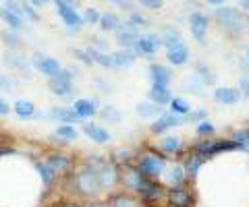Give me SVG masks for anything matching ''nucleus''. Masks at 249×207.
Wrapping results in <instances>:
<instances>
[{
	"instance_id": "nucleus-1",
	"label": "nucleus",
	"mask_w": 249,
	"mask_h": 207,
	"mask_svg": "<svg viewBox=\"0 0 249 207\" xmlns=\"http://www.w3.org/2000/svg\"><path fill=\"white\" fill-rule=\"evenodd\" d=\"M214 19L218 23V27H220L229 37H232V40H237V37L243 35L245 23H243V17H241V13L237 9H231L227 4L218 6L216 13H214Z\"/></svg>"
},
{
	"instance_id": "nucleus-2",
	"label": "nucleus",
	"mask_w": 249,
	"mask_h": 207,
	"mask_svg": "<svg viewBox=\"0 0 249 207\" xmlns=\"http://www.w3.org/2000/svg\"><path fill=\"white\" fill-rule=\"evenodd\" d=\"M73 75H77V68L69 66V68H62V71L56 77H50L48 81V89L52 91L56 97H69L73 94Z\"/></svg>"
},
{
	"instance_id": "nucleus-3",
	"label": "nucleus",
	"mask_w": 249,
	"mask_h": 207,
	"mask_svg": "<svg viewBox=\"0 0 249 207\" xmlns=\"http://www.w3.org/2000/svg\"><path fill=\"white\" fill-rule=\"evenodd\" d=\"M160 46H162V35L154 33V32H145V33H139V37L135 40V44H133V48L131 50L135 52V56L152 58V56L158 54Z\"/></svg>"
},
{
	"instance_id": "nucleus-4",
	"label": "nucleus",
	"mask_w": 249,
	"mask_h": 207,
	"mask_svg": "<svg viewBox=\"0 0 249 207\" xmlns=\"http://www.w3.org/2000/svg\"><path fill=\"white\" fill-rule=\"evenodd\" d=\"M31 66H34L37 73H42L44 77H48V79L50 77H56L62 68H65L54 56L42 54V52H36V54L31 56Z\"/></svg>"
},
{
	"instance_id": "nucleus-5",
	"label": "nucleus",
	"mask_w": 249,
	"mask_h": 207,
	"mask_svg": "<svg viewBox=\"0 0 249 207\" xmlns=\"http://www.w3.org/2000/svg\"><path fill=\"white\" fill-rule=\"evenodd\" d=\"M208 27H210V17L206 13L196 11L189 15V29H191V35L197 44L204 46L206 44V35H208Z\"/></svg>"
},
{
	"instance_id": "nucleus-6",
	"label": "nucleus",
	"mask_w": 249,
	"mask_h": 207,
	"mask_svg": "<svg viewBox=\"0 0 249 207\" xmlns=\"http://www.w3.org/2000/svg\"><path fill=\"white\" fill-rule=\"evenodd\" d=\"M185 122H187V116H181V114H175V112H162L160 116L152 122L150 131L154 135H162V133H166L168 128L181 127V125H185Z\"/></svg>"
},
{
	"instance_id": "nucleus-7",
	"label": "nucleus",
	"mask_w": 249,
	"mask_h": 207,
	"mask_svg": "<svg viewBox=\"0 0 249 207\" xmlns=\"http://www.w3.org/2000/svg\"><path fill=\"white\" fill-rule=\"evenodd\" d=\"M164 159L158 158V156H143L142 159H139V174L142 176H147V178H154V176H162V172H164Z\"/></svg>"
},
{
	"instance_id": "nucleus-8",
	"label": "nucleus",
	"mask_w": 249,
	"mask_h": 207,
	"mask_svg": "<svg viewBox=\"0 0 249 207\" xmlns=\"http://www.w3.org/2000/svg\"><path fill=\"white\" fill-rule=\"evenodd\" d=\"M56 13L60 21L65 23L69 29H81L83 25V15L77 13L75 6H67V4H56Z\"/></svg>"
},
{
	"instance_id": "nucleus-9",
	"label": "nucleus",
	"mask_w": 249,
	"mask_h": 207,
	"mask_svg": "<svg viewBox=\"0 0 249 207\" xmlns=\"http://www.w3.org/2000/svg\"><path fill=\"white\" fill-rule=\"evenodd\" d=\"M243 96L237 87H216L214 91V102L220 104V106H237Z\"/></svg>"
},
{
	"instance_id": "nucleus-10",
	"label": "nucleus",
	"mask_w": 249,
	"mask_h": 207,
	"mask_svg": "<svg viewBox=\"0 0 249 207\" xmlns=\"http://www.w3.org/2000/svg\"><path fill=\"white\" fill-rule=\"evenodd\" d=\"M166 60H168V64H173V66H183L189 63V48L185 46V42L166 48Z\"/></svg>"
},
{
	"instance_id": "nucleus-11",
	"label": "nucleus",
	"mask_w": 249,
	"mask_h": 207,
	"mask_svg": "<svg viewBox=\"0 0 249 207\" xmlns=\"http://www.w3.org/2000/svg\"><path fill=\"white\" fill-rule=\"evenodd\" d=\"M147 75H150L152 85H156V87H168L170 85V71L164 64H158V63L150 64Z\"/></svg>"
},
{
	"instance_id": "nucleus-12",
	"label": "nucleus",
	"mask_w": 249,
	"mask_h": 207,
	"mask_svg": "<svg viewBox=\"0 0 249 207\" xmlns=\"http://www.w3.org/2000/svg\"><path fill=\"white\" fill-rule=\"evenodd\" d=\"M114 33H116V42H119V46H123V48H133L135 40L139 37V29L129 25V23H123Z\"/></svg>"
},
{
	"instance_id": "nucleus-13",
	"label": "nucleus",
	"mask_w": 249,
	"mask_h": 207,
	"mask_svg": "<svg viewBox=\"0 0 249 207\" xmlns=\"http://www.w3.org/2000/svg\"><path fill=\"white\" fill-rule=\"evenodd\" d=\"M83 133L88 135V139H91L93 143H108L112 139V135L108 133V128H104L102 125H96V122H85L83 125Z\"/></svg>"
},
{
	"instance_id": "nucleus-14",
	"label": "nucleus",
	"mask_w": 249,
	"mask_h": 207,
	"mask_svg": "<svg viewBox=\"0 0 249 207\" xmlns=\"http://www.w3.org/2000/svg\"><path fill=\"white\" fill-rule=\"evenodd\" d=\"M73 110H75V114L81 120H88V118H91L93 114L98 112V104L91 102V99H88V97H81V99H75Z\"/></svg>"
},
{
	"instance_id": "nucleus-15",
	"label": "nucleus",
	"mask_w": 249,
	"mask_h": 207,
	"mask_svg": "<svg viewBox=\"0 0 249 207\" xmlns=\"http://www.w3.org/2000/svg\"><path fill=\"white\" fill-rule=\"evenodd\" d=\"M4 64L15 68V71H21V73H29L31 71V60H27L23 54L19 52H9V54H4Z\"/></svg>"
},
{
	"instance_id": "nucleus-16",
	"label": "nucleus",
	"mask_w": 249,
	"mask_h": 207,
	"mask_svg": "<svg viewBox=\"0 0 249 207\" xmlns=\"http://www.w3.org/2000/svg\"><path fill=\"white\" fill-rule=\"evenodd\" d=\"M48 114H50V118L60 120L62 125H73V122H79L81 120L75 114V110L73 108H67V106H56V108H52Z\"/></svg>"
},
{
	"instance_id": "nucleus-17",
	"label": "nucleus",
	"mask_w": 249,
	"mask_h": 207,
	"mask_svg": "<svg viewBox=\"0 0 249 207\" xmlns=\"http://www.w3.org/2000/svg\"><path fill=\"white\" fill-rule=\"evenodd\" d=\"M0 17L9 25V29H15V32H19V29H23V25H25V19H23L19 13L11 11L9 6H0Z\"/></svg>"
},
{
	"instance_id": "nucleus-18",
	"label": "nucleus",
	"mask_w": 249,
	"mask_h": 207,
	"mask_svg": "<svg viewBox=\"0 0 249 207\" xmlns=\"http://www.w3.org/2000/svg\"><path fill=\"white\" fill-rule=\"evenodd\" d=\"M147 99L164 108V106L170 104V99H173V94H170L168 87H156V85H152L150 91H147Z\"/></svg>"
},
{
	"instance_id": "nucleus-19",
	"label": "nucleus",
	"mask_w": 249,
	"mask_h": 207,
	"mask_svg": "<svg viewBox=\"0 0 249 207\" xmlns=\"http://www.w3.org/2000/svg\"><path fill=\"white\" fill-rule=\"evenodd\" d=\"M112 58H114V68H131L135 64V60H137L135 52H131L127 48L112 52Z\"/></svg>"
},
{
	"instance_id": "nucleus-20",
	"label": "nucleus",
	"mask_w": 249,
	"mask_h": 207,
	"mask_svg": "<svg viewBox=\"0 0 249 207\" xmlns=\"http://www.w3.org/2000/svg\"><path fill=\"white\" fill-rule=\"evenodd\" d=\"M185 168L183 166H166L164 172H162V176H164V182L170 187H178L185 178Z\"/></svg>"
},
{
	"instance_id": "nucleus-21",
	"label": "nucleus",
	"mask_w": 249,
	"mask_h": 207,
	"mask_svg": "<svg viewBox=\"0 0 249 207\" xmlns=\"http://www.w3.org/2000/svg\"><path fill=\"white\" fill-rule=\"evenodd\" d=\"M135 112H137V116H142V118H158L162 114V106L145 99V102H139L135 106Z\"/></svg>"
},
{
	"instance_id": "nucleus-22",
	"label": "nucleus",
	"mask_w": 249,
	"mask_h": 207,
	"mask_svg": "<svg viewBox=\"0 0 249 207\" xmlns=\"http://www.w3.org/2000/svg\"><path fill=\"white\" fill-rule=\"evenodd\" d=\"M98 25H100V29H102L104 33H112L123 25V21H121V17L116 13H104L102 17H100Z\"/></svg>"
},
{
	"instance_id": "nucleus-23",
	"label": "nucleus",
	"mask_w": 249,
	"mask_h": 207,
	"mask_svg": "<svg viewBox=\"0 0 249 207\" xmlns=\"http://www.w3.org/2000/svg\"><path fill=\"white\" fill-rule=\"evenodd\" d=\"M13 110H15V114H17L19 118H34L36 116V106H34V102L31 99H17L15 102V106H13Z\"/></svg>"
},
{
	"instance_id": "nucleus-24",
	"label": "nucleus",
	"mask_w": 249,
	"mask_h": 207,
	"mask_svg": "<svg viewBox=\"0 0 249 207\" xmlns=\"http://www.w3.org/2000/svg\"><path fill=\"white\" fill-rule=\"evenodd\" d=\"M193 75H196L206 87H208V85H214V83H216V73H214L206 63H197V64H196V73H193Z\"/></svg>"
},
{
	"instance_id": "nucleus-25",
	"label": "nucleus",
	"mask_w": 249,
	"mask_h": 207,
	"mask_svg": "<svg viewBox=\"0 0 249 207\" xmlns=\"http://www.w3.org/2000/svg\"><path fill=\"white\" fill-rule=\"evenodd\" d=\"M54 137H56L58 141L71 143V141H75L77 137H79V131H77L73 125H58L56 131H54Z\"/></svg>"
},
{
	"instance_id": "nucleus-26",
	"label": "nucleus",
	"mask_w": 249,
	"mask_h": 207,
	"mask_svg": "<svg viewBox=\"0 0 249 207\" xmlns=\"http://www.w3.org/2000/svg\"><path fill=\"white\" fill-rule=\"evenodd\" d=\"M177 44H183L181 32L177 27H164V32H162V46L170 48V46H177Z\"/></svg>"
},
{
	"instance_id": "nucleus-27",
	"label": "nucleus",
	"mask_w": 249,
	"mask_h": 207,
	"mask_svg": "<svg viewBox=\"0 0 249 207\" xmlns=\"http://www.w3.org/2000/svg\"><path fill=\"white\" fill-rule=\"evenodd\" d=\"M170 110H173L175 114H181V116H187V114L191 112V104H189V99H185V97H181V96H177V97H173L170 99Z\"/></svg>"
},
{
	"instance_id": "nucleus-28",
	"label": "nucleus",
	"mask_w": 249,
	"mask_h": 207,
	"mask_svg": "<svg viewBox=\"0 0 249 207\" xmlns=\"http://www.w3.org/2000/svg\"><path fill=\"white\" fill-rule=\"evenodd\" d=\"M181 147H183V141L178 139V137H175V135H170V137H166V139L160 141V149L164 153H178Z\"/></svg>"
},
{
	"instance_id": "nucleus-29",
	"label": "nucleus",
	"mask_w": 249,
	"mask_h": 207,
	"mask_svg": "<svg viewBox=\"0 0 249 207\" xmlns=\"http://www.w3.org/2000/svg\"><path fill=\"white\" fill-rule=\"evenodd\" d=\"M183 89L187 91V94H193V96H201L204 94V89H206V85L201 83L196 75H191L189 79H187L185 83H183Z\"/></svg>"
},
{
	"instance_id": "nucleus-30",
	"label": "nucleus",
	"mask_w": 249,
	"mask_h": 207,
	"mask_svg": "<svg viewBox=\"0 0 249 207\" xmlns=\"http://www.w3.org/2000/svg\"><path fill=\"white\" fill-rule=\"evenodd\" d=\"M100 118L112 122V125H119L123 120V114H121V110H116L114 106H104V108L100 110Z\"/></svg>"
},
{
	"instance_id": "nucleus-31",
	"label": "nucleus",
	"mask_w": 249,
	"mask_h": 207,
	"mask_svg": "<svg viewBox=\"0 0 249 207\" xmlns=\"http://www.w3.org/2000/svg\"><path fill=\"white\" fill-rule=\"evenodd\" d=\"M127 23H129V25H133V27H137L139 32H142V29H145L147 25H150V19H147L145 15H142V13H131Z\"/></svg>"
},
{
	"instance_id": "nucleus-32",
	"label": "nucleus",
	"mask_w": 249,
	"mask_h": 207,
	"mask_svg": "<svg viewBox=\"0 0 249 207\" xmlns=\"http://www.w3.org/2000/svg\"><path fill=\"white\" fill-rule=\"evenodd\" d=\"M2 40H4V44L9 46V50H15L17 46L21 44V37H19V33L15 32V29H9V32H4L2 33Z\"/></svg>"
},
{
	"instance_id": "nucleus-33",
	"label": "nucleus",
	"mask_w": 249,
	"mask_h": 207,
	"mask_svg": "<svg viewBox=\"0 0 249 207\" xmlns=\"http://www.w3.org/2000/svg\"><path fill=\"white\" fill-rule=\"evenodd\" d=\"M170 199H173V205L177 203V207H187L191 201H189V197H187V193H183V191H173L170 193Z\"/></svg>"
},
{
	"instance_id": "nucleus-34",
	"label": "nucleus",
	"mask_w": 249,
	"mask_h": 207,
	"mask_svg": "<svg viewBox=\"0 0 249 207\" xmlns=\"http://www.w3.org/2000/svg\"><path fill=\"white\" fill-rule=\"evenodd\" d=\"M100 17H102V13H100L98 9H88L83 13V23H88V25H98Z\"/></svg>"
},
{
	"instance_id": "nucleus-35",
	"label": "nucleus",
	"mask_w": 249,
	"mask_h": 207,
	"mask_svg": "<svg viewBox=\"0 0 249 207\" xmlns=\"http://www.w3.org/2000/svg\"><path fill=\"white\" fill-rule=\"evenodd\" d=\"M196 133L199 137H210L214 133V125L212 122H208V120H199V125L196 127Z\"/></svg>"
},
{
	"instance_id": "nucleus-36",
	"label": "nucleus",
	"mask_w": 249,
	"mask_h": 207,
	"mask_svg": "<svg viewBox=\"0 0 249 207\" xmlns=\"http://www.w3.org/2000/svg\"><path fill=\"white\" fill-rule=\"evenodd\" d=\"M15 87V81L11 79V77H6V75H2L0 73V91H13Z\"/></svg>"
},
{
	"instance_id": "nucleus-37",
	"label": "nucleus",
	"mask_w": 249,
	"mask_h": 207,
	"mask_svg": "<svg viewBox=\"0 0 249 207\" xmlns=\"http://www.w3.org/2000/svg\"><path fill=\"white\" fill-rule=\"evenodd\" d=\"M239 91L243 97H249V77L247 75L239 77Z\"/></svg>"
},
{
	"instance_id": "nucleus-38",
	"label": "nucleus",
	"mask_w": 249,
	"mask_h": 207,
	"mask_svg": "<svg viewBox=\"0 0 249 207\" xmlns=\"http://www.w3.org/2000/svg\"><path fill=\"white\" fill-rule=\"evenodd\" d=\"M142 6H145V9H150V11H156V9H160L162 4H164V0H137Z\"/></svg>"
},
{
	"instance_id": "nucleus-39",
	"label": "nucleus",
	"mask_w": 249,
	"mask_h": 207,
	"mask_svg": "<svg viewBox=\"0 0 249 207\" xmlns=\"http://www.w3.org/2000/svg\"><path fill=\"white\" fill-rule=\"evenodd\" d=\"M106 2H110L114 6H119V9H124V11L133 9V0H106Z\"/></svg>"
},
{
	"instance_id": "nucleus-40",
	"label": "nucleus",
	"mask_w": 249,
	"mask_h": 207,
	"mask_svg": "<svg viewBox=\"0 0 249 207\" xmlns=\"http://www.w3.org/2000/svg\"><path fill=\"white\" fill-rule=\"evenodd\" d=\"M116 207H137L129 197H119L116 199Z\"/></svg>"
},
{
	"instance_id": "nucleus-41",
	"label": "nucleus",
	"mask_w": 249,
	"mask_h": 207,
	"mask_svg": "<svg viewBox=\"0 0 249 207\" xmlns=\"http://www.w3.org/2000/svg\"><path fill=\"white\" fill-rule=\"evenodd\" d=\"M11 112V106H9V102H6L4 97H0V116H6V114Z\"/></svg>"
},
{
	"instance_id": "nucleus-42",
	"label": "nucleus",
	"mask_w": 249,
	"mask_h": 207,
	"mask_svg": "<svg viewBox=\"0 0 249 207\" xmlns=\"http://www.w3.org/2000/svg\"><path fill=\"white\" fill-rule=\"evenodd\" d=\"M77 2L79 0H54V4H67V6H75V9H77Z\"/></svg>"
},
{
	"instance_id": "nucleus-43",
	"label": "nucleus",
	"mask_w": 249,
	"mask_h": 207,
	"mask_svg": "<svg viewBox=\"0 0 249 207\" xmlns=\"http://www.w3.org/2000/svg\"><path fill=\"white\" fill-rule=\"evenodd\" d=\"M204 2H208V4H212V6H224L229 2V0H204Z\"/></svg>"
},
{
	"instance_id": "nucleus-44",
	"label": "nucleus",
	"mask_w": 249,
	"mask_h": 207,
	"mask_svg": "<svg viewBox=\"0 0 249 207\" xmlns=\"http://www.w3.org/2000/svg\"><path fill=\"white\" fill-rule=\"evenodd\" d=\"M27 2H29V4H34L36 9H37V6H44V4H48L50 0H27Z\"/></svg>"
},
{
	"instance_id": "nucleus-45",
	"label": "nucleus",
	"mask_w": 249,
	"mask_h": 207,
	"mask_svg": "<svg viewBox=\"0 0 249 207\" xmlns=\"http://www.w3.org/2000/svg\"><path fill=\"white\" fill-rule=\"evenodd\" d=\"M239 9L249 11V0H239Z\"/></svg>"
},
{
	"instance_id": "nucleus-46",
	"label": "nucleus",
	"mask_w": 249,
	"mask_h": 207,
	"mask_svg": "<svg viewBox=\"0 0 249 207\" xmlns=\"http://www.w3.org/2000/svg\"><path fill=\"white\" fill-rule=\"evenodd\" d=\"M247 60H249V48H247Z\"/></svg>"
},
{
	"instance_id": "nucleus-47",
	"label": "nucleus",
	"mask_w": 249,
	"mask_h": 207,
	"mask_svg": "<svg viewBox=\"0 0 249 207\" xmlns=\"http://www.w3.org/2000/svg\"><path fill=\"white\" fill-rule=\"evenodd\" d=\"M247 21H249V17H247Z\"/></svg>"
},
{
	"instance_id": "nucleus-48",
	"label": "nucleus",
	"mask_w": 249,
	"mask_h": 207,
	"mask_svg": "<svg viewBox=\"0 0 249 207\" xmlns=\"http://www.w3.org/2000/svg\"><path fill=\"white\" fill-rule=\"evenodd\" d=\"M4 2H6V0H4Z\"/></svg>"
}]
</instances>
